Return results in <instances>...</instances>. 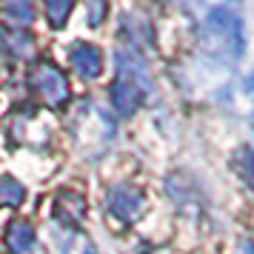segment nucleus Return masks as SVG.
<instances>
[{"label":"nucleus","instance_id":"nucleus-1","mask_svg":"<svg viewBox=\"0 0 254 254\" xmlns=\"http://www.w3.org/2000/svg\"><path fill=\"white\" fill-rule=\"evenodd\" d=\"M32 86L37 89V94L46 100V103L58 106L66 100V80H63V74H60L58 69H52L49 63H43V66H37L35 71H32Z\"/></svg>","mask_w":254,"mask_h":254},{"label":"nucleus","instance_id":"nucleus-5","mask_svg":"<svg viewBox=\"0 0 254 254\" xmlns=\"http://www.w3.org/2000/svg\"><path fill=\"white\" fill-rule=\"evenodd\" d=\"M3 14H6V20L26 26L32 20V3L29 0H6L3 3Z\"/></svg>","mask_w":254,"mask_h":254},{"label":"nucleus","instance_id":"nucleus-7","mask_svg":"<svg viewBox=\"0 0 254 254\" xmlns=\"http://www.w3.org/2000/svg\"><path fill=\"white\" fill-rule=\"evenodd\" d=\"M46 6V17L52 26H63L66 17H69V9H71V0H43Z\"/></svg>","mask_w":254,"mask_h":254},{"label":"nucleus","instance_id":"nucleus-3","mask_svg":"<svg viewBox=\"0 0 254 254\" xmlns=\"http://www.w3.org/2000/svg\"><path fill=\"white\" fill-rule=\"evenodd\" d=\"M71 66L80 71L83 77H97L100 74V52L94 46L80 43V46L71 49Z\"/></svg>","mask_w":254,"mask_h":254},{"label":"nucleus","instance_id":"nucleus-6","mask_svg":"<svg viewBox=\"0 0 254 254\" xmlns=\"http://www.w3.org/2000/svg\"><path fill=\"white\" fill-rule=\"evenodd\" d=\"M23 186L14 177H0V203L3 206H20L23 203Z\"/></svg>","mask_w":254,"mask_h":254},{"label":"nucleus","instance_id":"nucleus-2","mask_svg":"<svg viewBox=\"0 0 254 254\" xmlns=\"http://www.w3.org/2000/svg\"><path fill=\"white\" fill-rule=\"evenodd\" d=\"M112 103L120 115H131L140 103V89H137V80L131 77V74H120L115 83V89H112Z\"/></svg>","mask_w":254,"mask_h":254},{"label":"nucleus","instance_id":"nucleus-4","mask_svg":"<svg viewBox=\"0 0 254 254\" xmlns=\"http://www.w3.org/2000/svg\"><path fill=\"white\" fill-rule=\"evenodd\" d=\"M6 243H9V249L14 254H32V249H35V231H32L29 223L14 220L9 226V231H6Z\"/></svg>","mask_w":254,"mask_h":254}]
</instances>
